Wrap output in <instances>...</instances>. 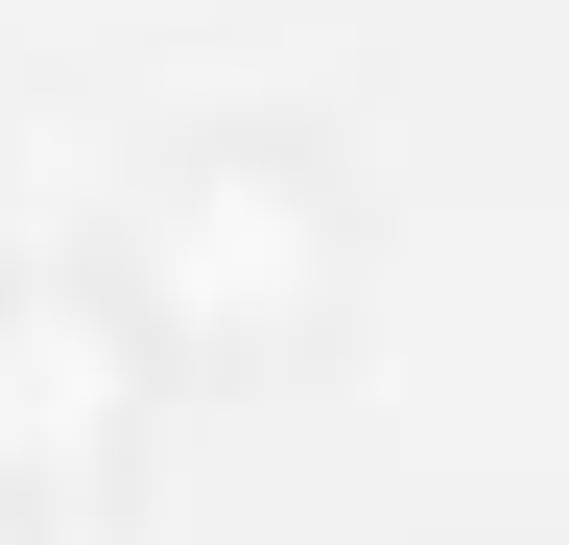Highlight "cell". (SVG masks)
<instances>
[{
    "label": "cell",
    "mask_w": 569,
    "mask_h": 545,
    "mask_svg": "<svg viewBox=\"0 0 569 545\" xmlns=\"http://www.w3.org/2000/svg\"><path fill=\"white\" fill-rule=\"evenodd\" d=\"M332 190L284 166V143H190L167 190H142V238H119V285H142V332L167 356H284V332L332 309Z\"/></svg>",
    "instance_id": "cell-1"
}]
</instances>
